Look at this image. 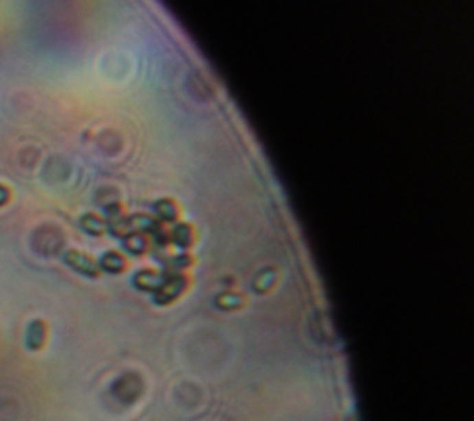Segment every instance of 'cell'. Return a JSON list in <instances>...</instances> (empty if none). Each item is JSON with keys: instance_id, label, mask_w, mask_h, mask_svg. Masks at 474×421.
Instances as JSON below:
<instances>
[{"instance_id": "4", "label": "cell", "mask_w": 474, "mask_h": 421, "mask_svg": "<svg viewBox=\"0 0 474 421\" xmlns=\"http://www.w3.org/2000/svg\"><path fill=\"white\" fill-rule=\"evenodd\" d=\"M100 262H102V268L106 269V271H110V273H117L119 269H122V258L117 257L115 252L104 255Z\"/></svg>"}, {"instance_id": "7", "label": "cell", "mask_w": 474, "mask_h": 421, "mask_svg": "<svg viewBox=\"0 0 474 421\" xmlns=\"http://www.w3.org/2000/svg\"><path fill=\"white\" fill-rule=\"evenodd\" d=\"M8 201H10V189L0 184V206H4Z\"/></svg>"}, {"instance_id": "1", "label": "cell", "mask_w": 474, "mask_h": 421, "mask_svg": "<svg viewBox=\"0 0 474 421\" xmlns=\"http://www.w3.org/2000/svg\"><path fill=\"white\" fill-rule=\"evenodd\" d=\"M65 262L78 273H84L87 277H97V263L93 262L87 255H82L78 250H69L65 255Z\"/></svg>"}, {"instance_id": "2", "label": "cell", "mask_w": 474, "mask_h": 421, "mask_svg": "<svg viewBox=\"0 0 474 421\" xmlns=\"http://www.w3.org/2000/svg\"><path fill=\"white\" fill-rule=\"evenodd\" d=\"M45 340H47V325L43 323L41 319H34L26 329V347L30 351H39Z\"/></svg>"}, {"instance_id": "6", "label": "cell", "mask_w": 474, "mask_h": 421, "mask_svg": "<svg viewBox=\"0 0 474 421\" xmlns=\"http://www.w3.org/2000/svg\"><path fill=\"white\" fill-rule=\"evenodd\" d=\"M239 297L237 295H223V297H219V305L225 306V308H236V306H239Z\"/></svg>"}, {"instance_id": "3", "label": "cell", "mask_w": 474, "mask_h": 421, "mask_svg": "<svg viewBox=\"0 0 474 421\" xmlns=\"http://www.w3.org/2000/svg\"><path fill=\"white\" fill-rule=\"evenodd\" d=\"M183 286H185V282H183L182 279H172V281H169L167 284H163V286L159 288V292L156 293L154 301H156L158 305H167V303L174 301L178 295L182 293Z\"/></svg>"}, {"instance_id": "5", "label": "cell", "mask_w": 474, "mask_h": 421, "mask_svg": "<svg viewBox=\"0 0 474 421\" xmlns=\"http://www.w3.org/2000/svg\"><path fill=\"white\" fill-rule=\"evenodd\" d=\"M82 226H84L85 230H89L91 234H98V230H100V223L95 219V215H84Z\"/></svg>"}]
</instances>
